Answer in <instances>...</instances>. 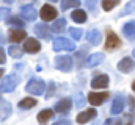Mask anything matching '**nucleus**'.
Listing matches in <instances>:
<instances>
[{
  "label": "nucleus",
  "instance_id": "f257e3e1",
  "mask_svg": "<svg viewBox=\"0 0 135 125\" xmlns=\"http://www.w3.org/2000/svg\"><path fill=\"white\" fill-rule=\"evenodd\" d=\"M25 91L30 92V94H33V95H42L44 91H46V83H44L42 80H39V78H32V80L27 83Z\"/></svg>",
  "mask_w": 135,
  "mask_h": 125
},
{
  "label": "nucleus",
  "instance_id": "f03ea898",
  "mask_svg": "<svg viewBox=\"0 0 135 125\" xmlns=\"http://www.w3.org/2000/svg\"><path fill=\"white\" fill-rule=\"evenodd\" d=\"M54 50L55 52H65V50L72 52V50H75V44L68 38H57L54 41Z\"/></svg>",
  "mask_w": 135,
  "mask_h": 125
},
{
  "label": "nucleus",
  "instance_id": "7ed1b4c3",
  "mask_svg": "<svg viewBox=\"0 0 135 125\" xmlns=\"http://www.w3.org/2000/svg\"><path fill=\"white\" fill-rule=\"evenodd\" d=\"M17 77L16 75H6L5 78H3V81H2V86H0V89H2V92H13L14 91V88L17 86Z\"/></svg>",
  "mask_w": 135,
  "mask_h": 125
},
{
  "label": "nucleus",
  "instance_id": "20e7f679",
  "mask_svg": "<svg viewBox=\"0 0 135 125\" xmlns=\"http://www.w3.org/2000/svg\"><path fill=\"white\" fill-rule=\"evenodd\" d=\"M55 67L61 72H69L72 70V58L71 56H57L55 58Z\"/></svg>",
  "mask_w": 135,
  "mask_h": 125
},
{
  "label": "nucleus",
  "instance_id": "39448f33",
  "mask_svg": "<svg viewBox=\"0 0 135 125\" xmlns=\"http://www.w3.org/2000/svg\"><path fill=\"white\" fill-rule=\"evenodd\" d=\"M41 17H42V20H54L55 17H57V9L52 6V5H44L42 8H41Z\"/></svg>",
  "mask_w": 135,
  "mask_h": 125
},
{
  "label": "nucleus",
  "instance_id": "423d86ee",
  "mask_svg": "<svg viewBox=\"0 0 135 125\" xmlns=\"http://www.w3.org/2000/svg\"><path fill=\"white\" fill-rule=\"evenodd\" d=\"M21 16L25 19V20H35L36 17H38V11L35 9V6L32 5H25V6H22L21 8Z\"/></svg>",
  "mask_w": 135,
  "mask_h": 125
},
{
  "label": "nucleus",
  "instance_id": "0eeeda50",
  "mask_svg": "<svg viewBox=\"0 0 135 125\" xmlns=\"http://www.w3.org/2000/svg\"><path fill=\"white\" fill-rule=\"evenodd\" d=\"M96 116H98V111L96 110H85L83 113H80L79 116H77V122L79 124H86V122H90V121H93V119H96Z\"/></svg>",
  "mask_w": 135,
  "mask_h": 125
},
{
  "label": "nucleus",
  "instance_id": "6e6552de",
  "mask_svg": "<svg viewBox=\"0 0 135 125\" xmlns=\"http://www.w3.org/2000/svg\"><path fill=\"white\" fill-rule=\"evenodd\" d=\"M107 97H108L107 92H90L88 102H90L91 105H94V106H99V105L104 103V100H107Z\"/></svg>",
  "mask_w": 135,
  "mask_h": 125
},
{
  "label": "nucleus",
  "instance_id": "1a4fd4ad",
  "mask_svg": "<svg viewBox=\"0 0 135 125\" xmlns=\"http://www.w3.org/2000/svg\"><path fill=\"white\" fill-rule=\"evenodd\" d=\"M134 67H135V61L131 60V58H123L118 62V70L123 72V74H129L131 70H134Z\"/></svg>",
  "mask_w": 135,
  "mask_h": 125
},
{
  "label": "nucleus",
  "instance_id": "9d476101",
  "mask_svg": "<svg viewBox=\"0 0 135 125\" xmlns=\"http://www.w3.org/2000/svg\"><path fill=\"white\" fill-rule=\"evenodd\" d=\"M104 60H105V55L104 53H93V55H90L86 58L85 66L86 67H94V66H99L101 62H104Z\"/></svg>",
  "mask_w": 135,
  "mask_h": 125
},
{
  "label": "nucleus",
  "instance_id": "9b49d317",
  "mask_svg": "<svg viewBox=\"0 0 135 125\" xmlns=\"http://www.w3.org/2000/svg\"><path fill=\"white\" fill-rule=\"evenodd\" d=\"M71 106H72L71 98H63V100H60V102L55 105L54 111H55L57 114H63V113H68V111L71 110Z\"/></svg>",
  "mask_w": 135,
  "mask_h": 125
},
{
  "label": "nucleus",
  "instance_id": "f8f14e48",
  "mask_svg": "<svg viewBox=\"0 0 135 125\" xmlns=\"http://www.w3.org/2000/svg\"><path fill=\"white\" fill-rule=\"evenodd\" d=\"M124 103H126V100H124V95H116L115 97V100H113V105H112V113L113 114H119V113H123V110H124Z\"/></svg>",
  "mask_w": 135,
  "mask_h": 125
},
{
  "label": "nucleus",
  "instance_id": "ddd939ff",
  "mask_svg": "<svg viewBox=\"0 0 135 125\" xmlns=\"http://www.w3.org/2000/svg\"><path fill=\"white\" fill-rule=\"evenodd\" d=\"M116 47H119V39H118V36H116L113 31H108L107 41H105V49H107V50H113V49H116Z\"/></svg>",
  "mask_w": 135,
  "mask_h": 125
},
{
  "label": "nucleus",
  "instance_id": "4468645a",
  "mask_svg": "<svg viewBox=\"0 0 135 125\" xmlns=\"http://www.w3.org/2000/svg\"><path fill=\"white\" fill-rule=\"evenodd\" d=\"M24 38H27V33L22 30V28H14L8 33V39L13 41V42H21Z\"/></svg>",
  "mask_w": 135,
  "mask_h": 125
},
{
  "label": "nucleus",
  "instance_id": "2eb2a0df",
  "mask_svg": "<svg viewBox=\"0 0 135 125\" xmlns=\"http://www.w3.org/2000/svg\"><path fill=\"white\" fill-rule=\"evenodd\" d=\"M123 33H124V36L129 41H134L135 39V20H131V22L124 24L123 25Z\"/></svg>",
  "mask_w": 135,
  "mask_h": 125
},
{
  "label": "nucleus",
  "instance_id": "dca6fc26",
  "mask_svg": "<svg viewBox=\"0 0 135 125\" xmlns=\"http://www.w3.org/2000/svg\"><path fill=\"white\" fill-rule=\"evenodd\" d=\"M39 49H41L39 42H38L36 39H33V38L27 39V41H25V44H24V50H25V52H28V53H36V52H39Z\"/></svg>",
  "mask_w": 135,
  "mask_h": 125
},
{
  "label": "nucleus",
  "instance_id": "f3484780",
  "mask_svg": "<svg viewBox=\"0 0 135 125\" xmlns=\"http://www.w3.org/2000/svg\"><path fill=\"white\" fill-rule=\"evenodd\" d=\"M35 33H36V36L44 38V39H50L52 38V33L49 30V27L47 25H42V24H39V25L35 27Z\"/></svg>",
  "mask_w": 135,
  "mask_h": 125
},
{
  "label": "nucleus",
  "instance_id": "a211bd4d",
  "mask_svg": "<svg viewBox=\"0 0 135 125\" xmlns=\"http://www.w3.org/2000/svg\"><path fill=\"white\" fill-rule=\"evenodd\" d=\"M101 33L99 30H90L86 33V41L90 42V44H93V45H99L101 44Z\"/></svg>",
  "mask_w": 135,
  "mask_h": 125
},
{
  "label": "nucleus",
  "instance_id": "6ab92c4d",
  "mask_svg": "<svg viewBox=\"0 0 135 125\" xmlns=\"http://www.w3.org/2000/svg\"><path fill=\"white\" fill-rule=\"evenodd\" d=\"M107 85H108V77H107V75H98V77L91 81V88H96V89L107 88Z\"/></svg>",
  "mask_w": 135,
  "mask_h": 125
},
{
  "label": "nucleus",
  "instance_id": "aec40b11",
  "mask_svg": "<svg viewBox=\"0 0 135 125\" xmlns=\"http://www.w3.org/2000/svg\"><path fill=\"white\" fill-rule=\"evenodd\" d=\"M11 114V105L5 100H0V121L8 119Z\"/></svg>",
  "mask_w": 135,
  "mask_h": 125
},
{
  "label": "nucleus",
  "instance_id": "412c9836",
  "mask_svg": "<svg viewBox=\"0 0 135 125\" xmlns=\"http://www.w3.org/2000/svg\"><path fill=\"white\" fill-rule=\"evenodd\" d=\"M54 113H55V111H52V110H42V111L38 114V122H39V124H46V122L54 116Z\"/></svg>",
  "mask_w": 135,
  "mask_h": 125
},
{
  "label": "nucleus",
  "instance_id": "4be33fe9",
  "mask_svg": "<svg viewBox=\"0 0 135 125\" xmlns=\"http://www.w3.org/2000/svg\"><path fill=\"white\" fill-rule=\"evenodd\" d=\"M72 20L77 22V24L85 22V20H86V13H85L83 9H75V11L72 13Z\"/></svg>",
  "mask_w": 135,
  "mask_h": 125
},
{
  "label": "nucleus",
  "instance_id": "5701e85b",
  "mask_svg": "<svg viewBox=\"0 0 135 125\" xmlns=\"http://www.w3.org/2000/svg\"><path fill=\"white\" fill-rule=\"evenodd\" d=\"M36 100L32 98V97H27V98H22L21 102H19V108H22V110H27V108H33L36 106Z\"/></svg>",
  "mask_w": 135,
  "mask_h": 125
},
{
  "label": "nucleus",
  "instance_id": "b1692460",
  "mask_svg": "<svg viewBox=\"0 0 135 125\" xmlns=\"http://www.w3.org/2000/svg\"><path fill=\"white\" fill-rule=\"evenodd\" d=\"M65 28H66V20H65V19H58V20H55V24L52 25V30L55 31V33H61Z\"/></svg>",
  "mask_w": 135,
  "mask_h": 125
},
{
  "label": "nucleus",
  "instance_id": "393cba45",
  "mask_svg": "<svg viewBox=\"0 0 135 125\" xmlns=\"http://www.w3.org/2000/svg\"><path fill=\"white\" fill-rule=\"evenodd\" d=\"M8 53H9L13 58H21V56L24 55V52H22L17 45H11V47L8 49Z\"/></svg>",
  "mask_w": 135,
  "mask_h": 125
},
{
  "label": "nucleus",
  "instance_id": "a878e982",
  "mask_svg": "<svg viewBox=\"0 0 135 125\" xmlns=\"http://www.w3.org/2000/svg\"><path fill=\"white\" fill-rule=\"evenodd\" d=\"M79 5H80L79 0H61V8H63V9L75 8V6H79Z\"/></svg>",
  "mask_w": 135,
  "mask_h": 125
},
{
  "label": "nucleus",
  "instance_id": "bb28decb",
  "mask_svg": "<svg viewBox=\"0 0 135 125\" xmlns=\"http://www.w3.org/2000/svg\"><path fill=\"white\" fill-rule=\"evenodd\" d=\"M132 13H135V0L126 5V8H124V9L119 13V16L123 17V16H127V14H132Z\"/></svg>",
  "mask_w": 135,
  "mask_h": 125
},
{
  "label": "nucleus",
  "instance_id": "cd10ccee",
  "mask_svg": "<svg viewBox=\"0 0 135 125\" xmlns=\"http://www.w3.org/2000/svg\"><path fill=\"white\" fill-rule=\"evenodd\" d=\"M116 5H118V0H102V8H104L105 11L113 9Z\"/></svg>",
  "mask_w": 135,
  "mask_h": 125
},
{
  "label": "nucleus",
  "instance_id": "c85d7f7f",
  "mask_svg": "<svg viewBox=\"0 0 135 125\" xmlns=\"http://www.w3.org/2000/svg\"><path fill=\"white\" fill-rule=\"evenodd\" d=\"M85 103H86V100H85L83 94H82V92L75 94V105H77V108H83V106H85Z\"/></svg>",
  "mask_w": 135,
  "mask_h": 125
},
{
  "label": "nucleus",
  "instance_id": "c756f323",
  "mask_svg": "<svg viewBox=\"0 0 135 125\" xmlns=\"http://www.w3.org/2000/svg\"><path fill=\"white\" fill-rule=\"evenodd\" d=\"M8 24H9V25H14V27H17V28H22V27H24V22H22V20H21L19 17H16V16L9 17Z\"/></svg>",
  "mask_w": 135,
  "mask_h": 125
},
{
  "label": "nucleus",
  "instance_id": "7c9ffc66",
  "mask_svg": "<svg viewBox=\"0 0 135 125\" xmlns=\"http://www.w3.org/2000/svg\"><path fill=\"white\" fill-rule=\"evenodd\" d=\"M69 33L74 39H80L82 38V30L80 28H69Z\"/></svg>",
  "mask_w": 135,
  "mask_h": 125
},
{
  "label": "nucleus",
  "instance_id": "2f4dec72",
  "mask_svg": "<svg viewBox=\"0 0 135 125\" xmlns=\"http://www.w3.org/2000/svg\"><path fill=\"white\" fill-rule=\"evenodd\" d=\"M119 124H121V121L116 119V117H113V119H107V121L104 122V125H119Z\"/></svg>",
  "mask_w": 135,
  "mask_h": 125
},
{
  "label": "nucleus",
  "instance_id": "473e14b6",
  "mask_svg": "<svg viewBox=\"0 0 135 125\" xmlns=\"http://www.w3.org/2000/svg\"><path fill=\"white\" fill-rule=\"evenodd\" d=\"M85 3H86L88 9H94L96 8V0H85Z\"/></svg>",
  "mask_w": 135,
  "mask_h": 125
},
{
  "label": "nucleus",
  "instance_id": "72a5a7b5",
  "mask_svg": "<svg viewBox=\"0 0 135 125\" xmlns=\"http://www.w3.org/2000/svg\"><path fill=\"white\" fill-rule=\"evenodd\" d=\"M9 14V9H6V8H3V9H0V20H3L6 16Z\"/></svg>",
  "mask_w": 135,
  "mask_h": 125
},
{
  "label": "nucleus",
  "instance_id": "f704fd0d",
  "mask_svg": "<svg viewBox=\"0 0 135 125\" xmlns=\"http://www.w3.org/2000/svg\"><path fill=\"white\" fill-rule=\"evenodd\" d=\"M49 88H50V89H49V92L46 94V97H47V98H49V97H50V95H52V94H54V91H55V83H54V81H52V83H50V85H49Z\"/></svg>",
  "mask_w": 135,
  "mask_h": 125
},
{
  "label": "nucleus",
  "instance_id": "c9c22d12",
  "mask_svg": "<svg viewBox=\"0 0 135 125\" xmlns=\"http://www.w3.org/2000/svg\"><path fill=\"white\" fill-rule=\"evenodd\" d=\"M5 62V50L0 47V64H3Z\"/></svg>",
  "mask_w": 135,
  "mask_h": 125
},
{
  "label": "nucleus",
  "instance_id": "e433bc0d",
  "mask_svg": "<svg viewBox=\"0 0 135 125\" xmlns=\"http://www.w3.org/2000/svg\"><path fill=\"white\" fill-rule=\"evenodd\" d=\"M54 125H71V124H69V121H58V122H55Z\"/></svg>",
  "mask_w": 135,
  "mask_h": 125
},
{
  "label": "nucleus",
  "instance_id": "4c0bfd02",
  "mask_svg": "<svg viewBox=\"0 0 135 125\" xmlns=\"http://www.w3.org/2000/svg\"><path fill=\"white\" fill-rule=\"evenodd\" d=\"M3 2H6V3H13V0H3Z\"/></svg>",
  "mask_w": 135,
  "mask_h": 125
},
{
  "label": "nucleus",
  "instance_id": "58836bf2",
  "mask_svg": "<svg viewBox=\"0 0 135 125\" xmlns=\"http://www.w3.org/2000/svg\"><path fill=\"white\" fill-rule=\"evenodd\" d=\"M2 75H3V70H2V69H0V78H2Z\"/></svg>",
  "mask_w": 135,
  "mask_h": 125
},
{
  "label": "nucleus",
  "instance_id": "ea45409f",
  "mask_svg": "<svg viewBox=\"0 0 135 125\" xmlns=\"http://www.w3.org/2000/svg\"><path fill=\"white\" fill-rule=\"evenodd\" d=\"M132 56H134V58H135V50H134V52H132Z\"/></svg>",
  "mask_w": 135,
  "mask_h": 125
},
{
  "label": "nucleus",
  "instance_id": "a19ab883",
  "mask_svg": "<svg viewBox=\"0 0 135 125\" xmlns=\"http://www.w3.org/2000/svg\"><path fill=\"white\" fill-rule=\"evenodd\" d=\"M93 125H99V122H94V124H93Z\"/></svg>",
  "mask_w": 135,
  "mask_h": 125
},
{
  "label": "nucleus",
  "instance_id": "79ce46f5",
  "mask_svg": "<svg viewBox=\"0 0 135 125\" xmlns=\"http://www.w3.org/2000/svg\"><path fill=\"white\" fill-rule=\"evenodd\" d=\"M132 88H134V91H135V83H134V85H132Z\"/></svg>",
  "mask_w": 135,
  "mask_h": 125
},
{
  "label": "nucleus",
  "instance_id": "37998d69",
  "mask_svg": "<svg viewBox=\"0 0 135 125\" xmlns=\"http://www.w3.org/2000/svg\"><path fill=\"white\" fill-rule=\"evenodd\" d=\"M50 2H57V0H50Z\"/></svg>",
  "mask_w": 135,
  "mask_h": 125
}]
</instances>
